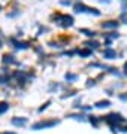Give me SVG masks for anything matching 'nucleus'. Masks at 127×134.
Returning a JSON list of instances; mask_svg holds the SVG:
<instances>
[{
  "instance_id": "26",
  "label": "nucleus",
  "mask_w": 127,
  "mask_h": 134,
  "mask_svg": "<svg viewBox=\"0 0 127 134\" xmlns=\"http://www.w3.org/2000/svg\"><path fill=\"white\" fill-rule=\"evenodd\" d=\"M123 131H127V127H126V128H124V130H123Z\"/></svg>"
},
{
  "instance_id": "27",
  "label": "nucleus",
  "mask_w": 127,
  "mask_h": 134,
  "mask_svg": "<svg viewBox=\"0 0 127 134\" xmlns=\"http://www.w3.org/2000/svg\"><path fill=\"white\" fill-rule=\"evenodd\" d=\"M0 10H2V6H0Z\"/></svg>"
},
{
  "instance_id": "4",
  "label": "nucleus",
  "mask_w": 127,
  "mask_h": 134,
  "mask_svg": "<svg viewBox=\"0 0 127 134\" xmlns=\"http://www.w3.org/2000/svg\"><path fill=\"white\" fill-rule=\"evenodd\" d=\"M57 24H60L61 27L67 29V27H72L73 25V18L70 15H59L57 16Z\"/></svg>"
},
{
  "instance_id": "17",
  "label": "nucleus",
  "mask_w": 127,
  "mask_h": 134,
  "mask_svg": "<svg viewBox=\"0 0 127 134\" xmlns=\"http://www.w3.org/2000/svg\"><path fill=\"white\" fill-rule=\"evenodd\" d=\"M69 118H73V119H76V121H84L85 119V116L84 115H70Z\"/></svg>"
},
{
  "instance_id": "2",
  "label": "nucleus",
  "mask_w": 127,
  "mask_h": 134,
  "mask_svg": "<svg viewBox=\"0 0 127 134\" xmlns=\"http://www.w3.org/2000/svg\"><path fill=\"white\" fill-rule=\"evenodd\" d=\"M59 125V121L54 119V121H39L36 124L31 125V130H44V128H51V127H55Z\"/></svg>"
},
{
  "instance_id": "22",
  "label": "nucleus",
  "mask_w": 127,
  "mask_h": 134,
  "mask_svg": "<svg viewBox=\"0 0 127 134\" xmlns=\"http://www.w3.org/2000/svg\"><path fill=\"white\" fill-rule=\"evenodd\" d=\"M0 83H5V77L3 76H0Z\"/></svg>"
},
{
  "instance_id": "16",
  "label": "nucleus",
  "mask_w": 127,
  "mask_h": 134,
  "mask_svg": "<svg viewBox=\"0 0 127 134\" xmlns=\"http://www.w3.org/2000/svg\"><path fill=\"white\" fill-rule=\"evenodd\" d=\"M120 19H121V23L127 24V12H121V15H120Z\"/></svg>"
},
{
  "instance_id": "10",
  "label": "nucleus",
  "mask_w": 127,
  "mask_h": 134,
  "mask_svg": "<svg viewBox=\"0 0 127 134\" xmlns=\"http://www.w3.org/2000/svg\"><path fill=\"white\" fill-rule=\"evenodd\" d=\"M84 45H85V46H88V48L90 49H96L99 46V42L97 40H87V42H84Z\"/></svg>"
},
{
  "instance_id": "7",
  "label": "nucleus",
  "mask_w": 127,
  "mask_h": 134,
  "mask_svg": "<svg viewBox=\"0 0 127 134\" xmlns=\"http://www.w3.org/2000/svg\"><path fill=\"white\" fill-rule=\"evenodd\" d=\"M103 55H105L106 60H114V58H117V52H115L114 49H111V48H108L106 51L103 52Z\"/></svg>"
},
{
  "instance_id": "13",
  "label": "nucleus",
  "mask_w": 127,
  "mask_h": 134,
  "mask_svg": "<svg viewBox=\"0 0 127 134\" xmlns=\"http://www.w3.org/2000/svg\"><path fill=\"white\" fill-rule=\"evenodd\" d=\"M3 63H5V64H9V63H15L14 55H5V58H3Z\"/></svg>"
},
{
  "instance_id": "24",
  "label": "nucleus",
  "mask_w": 127,
  "mask_h": 134,
  "mask_svg": "<svg viewBox=\"0 0 127 134\" xmlns=\"http://www.w3.org/2000/svg\"><path fill=\"white\" fill-rule=\"evenodd\" d=\"M2 45H3V43H2V39H0V48H2Z\"/></svg>"
},
{
  "instance_id": "21",
  "label": "nucleus",
  "mask_w": 127,
  "mask_h": 134,
  "mask_svg": "<svg viewBox=\"0 0 127 134\" xmlns=\"http://www.w3.org/2000/svg\"><path fill=\"white\" fill-rule=\"evenodd\" d=\"M94 83H96V82H94L93 79H90V81H88V83H87V85H88V86H93Z\"/></svg>"
},
{
  "instance_id": "15",
  "label": "nucleus",
  "mask_w": 127,
  "mask_h": 134,
  "mask_svg": "<svg viewBox=\"0 0 127 134\" xmlns=\"http://www.w3.org/2000/svg\"><path fill=\"white\" fill-rule=\"evenodd\" d=\"M78 79V75H72V73H67L66 75V81H70V82H73Z\"/></svg>"
},
{
  "instance_id": "5",
  "label": "nucleus",
  "mask_w": 127,
  "mask_h": 134,
  "mask_svg": "<svg viewBox=\"0 0 127 134\" xmlns=\"http://www.w3.org/2000/svg\"><path fill=\"white\" fill-rule=\"evenodd\" d=\"M27 118H12V121H10V124L15 125V127H24V125H27Z\"/></svg>"
},
{
  "instance_id": "18",
  "label": "nucleus",
  "mask_w": 127,
  "mask_h": 134,
  "mask_svg": "<svg viewBox=\"0 0 127 134\" xmlns=\"http://www.w3.org/2000/svg\"><path fill=\"white\" fill-rule=\"evenodd\" d=\"M90 122H91L94 127H97V125H99V121H97V118H96V116H90Z\"/></svg>"
},
{
  "instance_id": "19",
  "label": "nucleus",
  "mask_w": 127,
  "mask_h": 134,
  "mask_svg": "<svg viewBox=\"0 0 127 134\" xmlns=\"http://www.w3.org/2000/svg\"><path fill=\"white\" fill-rule=\"evenodd\" d=\"M49 104H51V101H46V103H45V104H44V106H42V107L39 109V112H44V110L46 109V107H48Z\"/></svg>"
},
{
  "instance_id": "12",
  "label": "nucleus",
  "mask_w": 127,
  "mask_h": 134,
  "mask_svg": "<svg viewBox=\"0 0 127 134\" xmlns=\"http://www.w3.org/2000/svg\"><path fill=\"white\" fill-rule=\"evenodd\" d=\"M79 31H81V33H84V34H87L88 37H94V36H96V33H94V31H91V30H85V29H81V30H79Z\"/></svg>"
},
{
  "instance_id": "14",
  "label": "nucleus",
  "mask_w": 127,
  "mask_h": 134,
  "mask_svg": "<svg viewBox=\"0 0 127 134\" xmlns=\"http://www.w3.org/2000/svg\"><path fill=\"white\" fill-rule=\"evenodd\" d=\"M79 55L81 57H90L91 55V49H82V51H79Z\"/></svg>"
},
{
  "instance_id": "25",
  "label": "nucleus",
  "mask_w": 127,
  "mask_h": 134,
  "mask_svg": "<svg viewBox=\"0 0 127 134\" xmlns=\"http://www.w3.org/2000/svg\"><path fill=\"white\" fill-rule=\"evenodd\" d=\"M5 134H15V133H5Z\"/></svg>"
},
{
  "instance_id": "20",
  "label": "nucleus",
  "mask_w": 127,
  "mask_h": 134,
  "mask_svg": "<svg viewBox=\"0 0 127 134\" xmlns=\"http://www.w3.org/2000/svg\"><path fill=\"white\" fill-rule=\"evenodd\" d=\"M120 100H123V101H127V92H126V94H121V96H120Z\"/></svg>"
},
{
  "instance_id": "11",
  "label": "nucleus",
  "mask_w": 127,
  "mask_h": 134,
  "mask_svg": "<svg viewBox=\"0 0 127 134\" xmlns=\"http://www.w3.org/2000/svg\"><path fill=\"white\" fill-rule=\"evenodd\" d=\"M8 109H9V104H8L6 101H0V115L6 113V112H8Z\"/></svg>"
},
{
  "instance_id": "3",
  "label": "nucleus",
  "mask_w": 127,
  "mask_h": 134,
  "mask_svg": "<svg viewBox=\"0 0 127 134\" xmlns=\"http://www.w3.org/2000/svg\"><path fill=\"white\" fill-rule=\"evenodd\" d=\"M105 119H106V122L112 128H115V125L117 124H120V122H124V118H123L121 115H118V113H111V115H108V116H105Z\"/></svg>"
},
{
  "instance_id": "6",
  "label": "nucleus",
  "mask_w": 127,
  "mask_h": 134,
  "mask_svg": "<svg viewBox=\"0 0 127 134\" xmlns=\"http://www.w3.org/2000/svg\"><path fill=\"white\" fill-rule=\"evenodd\" d=\"M103 29H106V30H114V29H117L118 27V21H106V23H103L102 24Z\"/></svg>"
},
{
  "instance_id": "23",
  "label": "nucleus",
  "mask_w": 127,
  "mask_h": 134,
  "mask_svg": "<svg viewBox=\"0 0 127 134\" xmlns=\"http://www.w3.org/2000/svg\"><path fill=\"white\" fill-rule=\"evenodd\" d=\"M124 70H126V73H127V63L124 64Z\"/></svg>"
},
{
  "instance_id": "1",
  "label": "nucleus",
  "mask_w": 127,
  "mask_h": 134,
  "mask_svg": "<svg viewBox=\"0 0 127 134\" xmlns=\"http://www.w3.org/2000/svg\"><path fill=\"white\" fill-rule=\"evenodd\" d=\"M73 10L75 12H78V14H93L96 16H100V10L94 9V8H88V6L82 5V3H76L73 6Z\"/></svg>"
},
{
  "instance_id": "9",
  "label": "nucleus",
  "mask_w": 127,
  "mask_h": 134,
  "mask_svg": "<svg viewBox=\"0 0 127 134\" xmlns=\"http://www.w3.org/2000/svg\"><path fill=\"white\" fill-rule=\"evenodd\" d=\"M94 106H96V107H99V109H103V107L111 106V101H109V100H102V101H97Z\"/></svg>"
},
{
  "instance_id": "8",
  "label": "nucleus",
  "mask_w": 127,
  "mask_h": 134,
  "mask_svg": "<svg viewBox=\"0 0 127 134\" xmlns=\"http://www.w3.org/2000/svg\"><path fill=\"white\" fill-rule=\"evenodd\" d=\"M12 42L15 43V48L17 49H27L29 48V43H25V42H17L15 39H12Z\"/></svg>"
}]
</instances>
